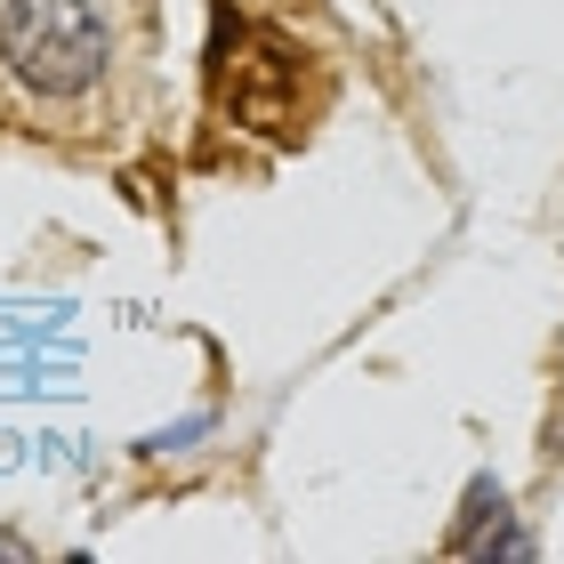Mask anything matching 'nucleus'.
<instances>
[{
  "label": "nucleus",
  "mask_w": 564,
  "mask_h": 564,
  "mask_svg": "<svg viewBox=\"0 0 564 564\" xmlns=\"http://www.w3.org/2000/svg\"><path fill=\"white\" fill-rule=\"evenodd\" d=\"M0 65L24 82V97L73 106L113 65V17L97 0H0Z\"/></svg>",
  "instance_id": "obj_1"
}]
</instances>
